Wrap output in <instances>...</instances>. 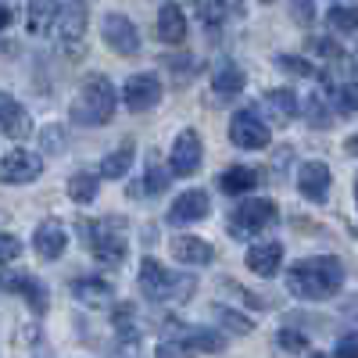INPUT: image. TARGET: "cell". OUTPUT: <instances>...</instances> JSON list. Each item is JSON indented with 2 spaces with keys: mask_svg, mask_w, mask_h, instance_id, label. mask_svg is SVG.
<instances>
[{
  "mask_svg": "<svg viewBox=\"0 0 358 358\" xmlns=\"http://www.w3.org/2000/svg\"><path fill=\"white\" fill-rule=\"evenodd\" d=\"M344 151H348V155H351V158H358V133H355V136H348V140H344Z\"/></svg>",
  "mask_w": 358,
  "mask_h": 358,
  "instance_id": "44",
  "label": "cell"
},
{
  "mask_svg": "<svg viewBox=\"0 0 358 358\" xmlns=\"http://www.w3.org/2000/svg\"><path fill=\"white\" fill-rule=\"evenodd\" d=\"M337 358H358V334H344L337 341Z\"/></svg>",
  "mask_w": 358,
  "mask_h": 358,
  "instance_id": "41",
  "label": "cell"
},
{
  "mask_svg": "<svg viewBox=\"0 0 358 358\" xmlns=\"http://www.w3.org/2000/svg\"><path fill=\"white\" fill-rule=\"evenodd\" d=\"M0 287H4L8 294H18L25 297L29 305H33L36 312H47V287L29 276V273H15V268H0Z\"/></svg>",
  "mask_w": 358,
  "mask_h": 358,
  "instance_id": "15",
  "label": "cell"
},
{
  "mask_svg": "<svg viewBox=\"0 0 358 358\" xmlns=\"http://www.w3.org/2000/svg\"><path fill=\"white\" fill-rule=\"evenodd\" d=\"M276 65H280L283 72H290V76H301V79H319V76H322L319 69H312V65L305 62V57H294V54H280Z\"/></svg>",
  "mask_w": 358,
  "mask_h": 358,
  "instance_id": "34",
  "label": "cell"
},
{
  "mask_svg": "<svg viewBox=\"0 0 358 358\" xmlns=\"http://www.w3.org/2000/svg\"><path fill=\"white\" fill-rule=\"evenodd\" d=\"M308 358H330V355H308Z\"/></svg>",
  "mask_w": 358,
  "mask_h": 358,
  "instance_id": "46",
  "label": "cell"
},
{
  "mask_svg": "<svg viewBox=\"0 0 358 358\" xmlns=\"http://www.w3.org/2000/svg\"><path fill=\"white\" fill-rule=\"evenodd\" d=\"M265 4H268V0H265Z\"/></svg>",
  "mask_w": 358,
  "mask_h": 358,
  "instance_id": "47",
  "label": "cell"
},
{
  "mask_svg": "<svg viewBox=\"0 0 358 358\" xmlns=\"http://www.w3.org/2000/svg\"><path fill=\"white\" fill-rule=\"evenodd\" d=\"M215 319H219V322L226 326L229 334H241V337L255 330V326H251V319H248V315H241V312H233V308H222V305H215Z\"/></svg>",
  "mask_w": 358,
  "mask_h": 358,
  "instance_id": "33",
  "label": "cell"
},
{
  "mask_svg": "<svg viewBox=\"0 0 358 358\" xmlns=\"http://www.w3.org/2000/svg\"><path fill=\"white\" fill-rule=\"evenodd\" d=\"M348 280V268L337 255H312L287 268V290L297 301H326V297L341 294Z\"/></svg>",
  "mask_w": 358,
  "mask_h": 358,
  "instance_id": "1",
  "label": "cell"
},
{
  "mask_svg": "<svg viewBox=\"0 0 358 358\" xmlns=\"http://www.w3.org/2000/svg\"><path fill=\"white\" fill-rule=\"evenodd\" d=\"M169 179H172V169H169V165H158V162H151V165H147V172H143V194H151V197L165 194Z\"/></svg>",
  "mask_w": 358,
  "mask_h": 358,
  "instance_id": "31",
  "label": "cell"
},
{
  "mask_svg": "<svg viewBox=\"0 0 358 358\" xmlns=\"http://www.w3.org/2000/svg\"><path fill=\"white\" fill-rule=\"evenodd\" d=\"M194 15L201 18V25L219 29V25H222V18H226L229 11H226L222 0H194Z\"/></svg>",
  "mask_w": 358,
  "mask_h": 358,
  "instance_id": "30",
  "label": "cell"
},
{
  "mask_svg": "<svg viewBox=\"0 0 358 358\" xmlns=\"http://www.w3.org/2000/svg\"><path fill=\"white\" fill-rule=\"evenodd\" d=\"M115 108H118V94H115V86L108 76H86L79 83V94L69 108L72 115V122L76 126H108L111 118H115Z\"/></svg>",
  "mask_w": 358,
  "mask_h": 358,
  "instance_id": "2",
  "label": "cell"
},
{
  "mask_svg": "<svg viewBox=\"0 0 358 358\" xmlns=\"http://www.w3.org/2000/svg\"><path fill=\"white\" fill-rule=\"evenodd\" d=\"M40 172H43V158L33 151H8L0 158V183L8 187L33 183V179H40Z\"/></svg>",
  "mask_w": 358,
  "mask_h": 358,
  "instance_id": "9",
  "label": "cell"
},
{
  "mask_svg": "<svg viewBox=\"0 0 358 358\" xmlns=\"http://www.w3.org/2000/svg\"><path fill=\"white\" fill-rule=\"evenodd\" d=\"M122 104H126L129 111H136V115L158 108V104H162V79L151 76V72L129 76L126 86H122Z\"/></svg>",
  "mask_w": 358,
  "mask_h": 358,
  "instance_id": "8",
  "label": "cell"
},
{
  "mask_svg": "<svg viewBox=\"0 0 358 358\" xmlns=\"http://www.w3.org/2000/svg\"><path fill=\"white\" fill-rule=\"evenodd\" d=\"M158 40H165V43H183L187 40V15H183V8L179 4H162V11H158Z\"/></svg>",
  "mask_w": 358,
  "mask_h": 358,
  "instance_id": "22",
  "label": "cell"
},
{
  "mask_svg": "<svg viewBox=\"0 0 358 358\" xmlns=\"http://www.w3.org/2000/svg\"><path fill=\"white\" fill-rule=\"evenodd\" d=\"M57 8L54 0H29V8H25V29L33 36H47L50 29L57 25Z\"/></svg>",
  "mask_w": 358,
  "mask_h": 358,
  "instance_id": "23",
  "label": "cell"
},
{
  "mask_svg": "<svg viewBox=\"0 0 358 358\" xmlns=\"http://www.w3.org/2000/svg\"><path fill=\"white\" fill-rule=\"evenodd\" d=\"M308 50L319 54L322 62H330V65H341V62H344V50H341L334 40H315V36H312V40H308Z\"/></svg>",
  "mask_w": 358,
  "mask_h": 358,
  "instance_id": "37",
  "label": "cell"
},
{
  "mask_svg": "<svg viewBox=\"0 0 358 358\" xmlns=\"http://www.w3.org/2000/svg\"><path fill=\"white\" fill-rule=\"evenodd\" d=\"M72 294H76V301L94 305V308H101V305L111 301V287L104 280H76L72 283Z\"/></svg>",
  "mask_w": 358,
  "mask_h": 358,
  "instance_id": "27",
  "label": "cell"
},
{
  "mask_svg": "<svg viewBox=\"0 0 358 358\" xmlns=\"http://www.w3.org/2000/svg\"><path fill=\"white\" fill-rule=\"evenodd\" d=\"M229 140L241 147V151H265L273 133H268L265 118H258V111L244 108V111H236L229 118Z\"/></svg>",
  "mask_w": 358,
  "mask_h": 358,
  "instance_id": "7",
  "label": "cell"
},
{
  "mask_svg": "<svg viewBox=\"0 0 358 358\" xmlns=\"http://www.w3.org/2000/svg\"><path fill=\"white\" fill-rule=\"evenodd\" d=\"M244 265L251 268L255 276L273 280V276L280 273V265H283V244H280V241H258V244H251Z\"/></svg>",
  "mask_w": 358,
  "mask_h": 358,
  "instance_id": "16",
  "label": "cell"
},
{
  "mask_svg": "<svg viewBox=\"0 0 358 358\" xmlns=\"http://www.w3.org/2000/svg\"><path fill=\"white\" fill-rule=\"evenodd\" d=\"M330 187H334V172L326 162H301V169H297V190H301L312 204H322L326 197H330Z\"/></svg>",
  "mask_w": 358,
  "mask_h": 358,
  "instance_id": "13",
  "label": "cell"
},
{
  "mask_svg": "<svg viewBox=\"0 0 358 358\" xmlns=\"http://www.w3.org/2000/svg\"><path fill=\"white\" fill-rule=\"evenodd\" d=\"M140 294L147 301H187L194 290V276H179L172 268H165L158 258H143L140 262Z\"/></svg>",
  "mask_w": 358,
  "mask_h": 358,
  "instance_id": "4",
  "label": "cell"
},
{
  "mask_svg": "<svg viewBox=\"0 0 358 358\" xmlns=\"http://www.w3.org/2000/svg\"><path fill=\"white\" fill-rule=\"evenodd\" d=\"M201 136L197 129H179L172 140V155H169V169L172 176H194L201 169Z\"/></svg>",
  "mask_w": 358,
  "mask_h": 358,
  "instance_id": "12",
  "label": "cell"
},
{
  "mask_svg": "<svg viewBox=\"0 0 358 358\" xmlns=\"http://www.w3.org/2000/svg\"><path fill=\"white\" fill-rule=\"evenodd\" d=\"M244 86H248V76H244V69H236L233 62H222V65L215 69V76H212V90H215L222 101L244 94Z\"/></svg>",
  "mask_w": 358,
  "mask_h": 358,
  "instance_id": "25",
  "label": "cell"
},
{
  "mask_svg": "<svg viewBox=\"0 0 358 358\" xmlns=\"http://www.w3.org/2000/svg\"><path fill=\"white\" fill-rule=\"evenodd\" d=\"M290 15H294V22L312 25V18H315V0H290Z\"/></svg>",
  "mask_w": 358,
  "mask_h": 358,
  "instance_id": "39",
  "label": "cell"
},
{
  "mask_svg": "<svg viewBox=\"0 0 358 358\" xmlns=\"http://www.w3.org/2000/svg\"><path fill=\"white\" fill-rule=\"evenodd\" d=\"M133 155H136V143L126 140L122 147H115V151L101 162V179H122L133 165Z\"/></svg>",
  "mask_w": 358,
  "mask_h": 358,
  "instance_id": "26",
  "label": "cell"
},
{
  "mask_svg": "<svg viewBox=\"0 0 358 358\" xmlns=\"http://www.w3.org/2000/svg\"><path fill=\"white\" fill-rule=\"evenodd\" d=\"M222 4H226V11H229V15H244L248 0H222Z\"/></svg>",
  "mask_w": 358,
  "mask_h": 358,
  "instance_id": "43",
  "label": "cell"
},
{
  "mask_svg": "<svg viewBox=\"0 0 358 358\" xmlns=\"http://www.w3.org/2000/svg\"><path fill=\"white\" fill-rule=\"evenodd\" d=\"M334 104H337L341 115H358V79L334 90Z\"/></svg>",
  "mask_w": 358,
  "mask_h": 358,
  "instance_id": "35",
  "label": "cell"
},
{
  "mask_svg": "<svg viewBox=\"0 0 358 358\" xmlns=\"http://www.w3.org/2000/svg\"><path fill=\"white\" fill-rule=\"evenodd\" d=\"M0 133H8L11 140H25L29 133H33V118H29V111L0 90Z\"/></svg>",
  "mask_w": 358,
  "mask_h": 358,
  "instance_id": "18",
  "label": "cell"
},
{
  "mask_svg": "<svg viewBox=\"0 0 358 358\" xmlns=\"http://www.w3.org/2000/svg\"><path fill=\"white\" fill-rule=\"evenodd\" d=\"M258 183H262V172L251 169V165H233V169H226V172L219 176V187H222V194H229V197L251 194Z\"/></svg>",
  "mask_w": 358,
  "mask_h": 358,
  "instance_id": "21",
  "label": "cell"
},
{
  "mask_svg": "<svg viewBox=\"0 0 358 358\" xmlns=\"http://www.w3.org/2000/svg\"><path fill=\"white\" fill-rule=\"evenodd\" d=\"M97 190H101V179L94 172H76L69 179V197L76 204H94L97 201Z\"/></svg>",
  "mask_w": 358,
  "mask_h": 358,
  "instance_id": "28",
  "label": "cell"
},
{
  "mask_svg": "<svg viewBox=\"0 0 358 358\" xmlns=\"http://www.w3.org/2000/svg\"><path fill=\"white\" fill-rule=\"evenodd\" d=\"M83 233H86V248L101 265L115 268L122 265L126 251H129V236H126V222L118 215H104L97 222H83Z\"/></svg>",
  "mask_w": 358,
  "mask_h": 358,
  "instance_id": "3",
  "label": "cell"
},
{
  "mask_svg": "<svg viewBox=\"0 0 358 358\" xmlns=\"http://www.w3.org/2000/svg\"><path fill=\"white\" fill-rule=\"evenodd\" d=\"M111 319H115V334H118V337H126V341H136V337H140L136 308H133V305H118Z\"/></svg>",
  "mask_w": 358,
  "mask_h": 358,
  "instance_id": "32",
  "label": "cell"
},
{
  "mask_svg": "<svg viewBox=\"0 0 358 358\" xmlns=\"http://www.w3.org/2000/svg\"><path fill=\"white\" fill-rule=\"evenodd\" d=\"M101 36H104V43H108L115 54H122V57H133V54L140 50V33H136V25H133L126 15H118V11L104 15Z\"/></svg>",
  "mask_w": 358,
  "mask_h": 358,
  "instance_id": "10",
  "label": "cell"
},
{
  "mask_svg": "<svg viewBox=\"0 0 358 358\" xmlns=\"http://www.w3.org/2000/svg\"><path fill=\"white\" fill-rule=\"evenodd\" d=\"M208 212H212V201H208L204 190H183L169 208V226L201 222V219H208Z\"/></svg>",
  "mask_w": 358,
  "mask_h": 358,
  "instance_id": "14",
  "label": "cell"
},
{
  "mask_svg": "<svg viewBox=\"0 0 358 358\" xmlns=\"http://www.w3.org/2000/svg\"><path fill=\"white\" fill-rule=\"evenodd\" d=\"M326 25L341 36H351V33H358V11L348 8V4H337V8L326 11Z\"/></svg>",
  "mask_w": 358,
  "mask_h": 358,
  "instance_id": "29",
  "label": "cell"
},
{
  "mask_svg": "<svg viewBox=\"0 0 358 358\" xmlns=\"http://www.w3.org/2000/svg\"><path fill=\"white\" fill-rule=\"evenodd\" d=\"M57 40H62V47L69 54H79L83 50V40H86V4L83 0H72V4H65L62 11H57Z\"/></svg>",
  "mask_w": 358,
  "mask_h": 358,
  "instance_id": "11",
  "label": "cell"
},
{
  "mask_svg": "<svg viewBox=\"0 0 358 358\" xmlns=\"http://www.w3.org/2000/svg\"><path fill=\"white\" fill-rule=\"evenodd\" d=\"M262 108H265V115L273 118L276 126H290L297 108H301V101H297V94H294L290 86H276V90H265Z\"/></svg>",
  "mask_w": 358,
  "mask_h": 358,
  "instance_id": "19",
  "label": "cell"
},
{
  "mask_svg": "<svg viewBox=\"0 0 358 358\" xmlns=\"http://www.w3.org/2000/svg\"><path fill=\"white\" fill-rule=\"evenodd\" d=\"M276 344H280L283 351H290V355L308 351V337H305L301 330H294V326H283V330L276 334Z\"/></svg>",
  "mask_w": 358,
  "mask_h": 358,
  "instance_id": "36",
  "label": "cell"
},
{
  "mask_svg": "<svg viewBox=\"0 0 358 358\" xmlns=\"http://www.w3.org/2000/svg\"><path fill=\"white\" fill-rule=\"evenodd\" d=\"M33 248H36V255L47 258V262L62 258L65 248H69V233H65V226L57 222V219H43V222L36 226V233H33Z\"/></svg>",
  "mask_w": 358,
  "mask_h": 358,
  "instance_id": "17",
  "label": "cell"
},
{
  "mask_svg": "<svg viewBox=\"0 0 358 358\" xmlns=\"http://www.w3.org/2000/svg\"><path fill=\"white\" fill-rule=\"evenodd\" d=\"M11 18H15L11 4H8V0H0V29H8V25H11Z\"/></svg>",
  "mask_w": 358,
  "mask_h": 358,
  "instance_id": "42",
  "label": "cell"
},
{
  "mask_svg": "<svg viewBox=\"0 0 358 358\" xmlns=\"http://www.w3.org/2000/svg\"><path fill=\"white\" fill-rule=\"evenodd\" d=\"M280 222V208L276 201H268V197H251V201H241L233 208V215H229V233H233V241H251V236L265 233L268 226H276Z\"/></svg>",
  "mask_w": 358,
  "mask_h": 358,
  "instance_id": "5",
  "label": "cell"
},
{
  "mask_svg": "<svg viewBox=\"0 0 358 358\" xmlns=\"http://www.w3.org/2000/svg\"><path fill=\"white\" fill-rule=\"evenodd\" d=\"M355 204H358V176H355Z\"/></svg>",
  "mask_w": 358,
  "mask_h": 358,
  "instance_id": "45",
  "label": "cell"
},
{
  "mask_svg": "<svg viewBox=\"0 0 358 358\" xmlns=\"http://www.w3.org/2000/svg\"><path fill=\"white\" fill-rule=\"evenodd\" d=\"M165 341H176L190 351H222L226 348V337L215 326H190L179 319H165Z\"/></svg>",
  "mask_w": 358,
  "mask_h": 358,
  "instance_id": "6",
  "label": "cell"
},
{
  "mask_svg": "<svg viewBox=\"0 0 358 358\" xmlns=\"http://www.w3.org/2000/svg\"><path fill=\"white\" fill-rule=\"evenodd\" d=\"M155 358H190V348L176 344V341H162L158 351H155Z\"/></svg>",
  "mask_w": 358,
  "mask_h": 358,
  "instance_id": "40",
  "label": "cell"
},
{
  "mask_svg": "<svg viewBox=\"0 0 358 358\" xmlns=\"http://www.w3.org/2000/svg\"><path fill=\"white\" fill-rule=\"evenodd\" d=\"M169 251H172V258H176L179 265H208V262L215 258V248L208 244V241H201V236H190V233L172 236Z\"/></svg>",
  "mask_w": 358,
  "mask_h": 358,
  "instance_id": "20",
  "label": "cell"
},
{
  "mask_svg": "<svg viewBox=\"0 0 358 358\" xmlns=\"http://www.w3.org/2000/svg\"><path fill=\"white\" fill-rule=\"evenodd\" d=\"M18 255H22V241H18V236H11V233H0V268L11 265Z\"/></svg>",
  "mask_w": 358,
  "mask_h": 358,
  "instance_id": "38",
  "label": "cell"
},
{
  "mask_svg": "<svg viewBox=\"0 0 358 358\" xmlns=\"http://www.w3.org/2000/svg\"><path fill=\"white\" fill-rule=\"evenodd\" d=\"M305 115H308V126H315V129H330V126H334V118L341 115L337 104H334V90H330V94L315 90V94L305 101Z\"/></svg>",
  "mask_w": 358,
  "mask_h": 358,
  "instance_id": "24",
  "label": "cell"
}]
</instances>
